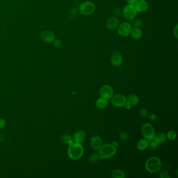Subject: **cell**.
I'll return each instance as SVG.
<instances>
[{
  "label": "cell",
  "mask_w": 178,
  "mask_h": 178,
  "mask_svg": "<svg viewBox=\"0 0 178 178\" xmlns=\"http://www.w3.org/2000/svg\"><path fill=\"white\" fill-rule=\"evenodd\" d=\"M122 13L125 19L127 20H131L135 19L137 12L133 5L128 4L123 9Z\"/></svg>",
  "instance_id": "cell-6"
},
{
  "label": "cell",
  "mask_w": 178,
  "mask_h": 178,
  "mask_svg": "<svg viewBox=\"0 0 178 178\" xmlns=\"http://www.w3.org/2000/svg\"><path fill=\"white\" fill-rule=\"evenodd\" d=\"M117 153L115 146L111 144H105L99 148V155L101 159H109L114 156Z\"/></svg>",
  "instance_id": "cell-1"
},
{
  "label": "cell",
  "mask_w": 178,
  "mask_h": 178,
  "mask_svg": "<svg viewBox=\"0 0 178 178\" xmlns=\"http://www.w3.org/2000/svg\"><path fill=\"white\" fill-rule=\"evenodd\" d=\"M119 137L121 140H123V141H125L128 139V135L127 133H125V132H121L120 133Z\"/></svg>",
  "instance_id": "cell-29"
},
{
  "label": "cell",
  "mask_w": 178,
  "mask_h": 178,
  "mask_svg": "<svg viewBox=\"0 0 178 178\" xmlns=\"http://www.w3.org/2000/svg\"><path fill=\"white\" fill-rule=\"evenodd\" d=\"M161 161L159 158L156 157H152L147 160L145 167L148 172L150 173H156L161 169Z\"/></svg>",
  "instance_id": "cell-3"
},
{
  "label": "cell",
  "mask_w": 178,
  "mask_h": 178,
  "mask_svg": "<svg viewBox=\"0 0 178 178\" xmlns=\"http://www.w3.org/2000/svg\"><path fill=\"white\" fill-rule=\"evenodd\" d=\"M119 24V20L117 17L116 16L110 17L107 22V27L109 30H114L117 28Z\"/></svg>",
  "instance_id": "cell-14"
},
{
  "label": "cell",
  "mask_w": 178,
  "mask_h": 178,
  "mask_svg": "<svg viewBox=\"0 0 178 178\" xmlns=\"http://www.w3.org/2000/svg\"><path fill=\"white\" fill-rule=\"evenodd\" d=\"M54 45L56 47L58 48H61L62 47L63 42L62 41H61L60 40H59V39H56V40H54Z\"/></svg>",
  "instance_id": "cell-27"
},
{
  "label": "cell",
  "mask_w": 178,
  "mask_h": 178,
  "mask_svg": "<svg viewBox=\"0 0 178 178\" xmlns=\"http://www.w3.org/2000/svg\"><path fill=\"white\" fill-rule=\"evenodd\" d=\"M124 107L126 109L129 110L131 108L132 105L129 102L126 101V103H125V105H124Z\"/></svg>",
  "instance_id": "cell-35"
},
{
  "label": "cell",
  "mask_w": 178,
  "mask_h": 178,
  "mask_svg": "<svg viewBox=\"0 0 178 178\" xmlns=\"http://www.w3.org/2000/svg\"><path fill=\"white\" fill-rule=\"evenodd\" d=\"M167 136L165 133L163 132H159L157 134H155L154 138L152 140L156 142L158 144V145L165 142L166 140Z\"/></svg>",
  "instance_id": "cell-16"
},
{
  "label": "cell",
  "mask_w": 178,
  "mask_h": 178,
  "mask_svg": "<svg viewBox=\"0 0 178 178\" xmlns=\"http://www.w3.org/2000/svg\"><path fill=\"white\" fill-rule=\"evenodd\" d=\"M41 40L45 42H52L55 40V35L51 31H44L40 34Z\"/></svg>",
  "instance_id": "cell-10"
},
{
  "label": "cell",
  "mask_w": 178,
  "mask_h": 178,
  "mask_svg": "<svg viewBox=\"0 0 178 178\" xmlns=\"http://www.w3.org/2000/svg\"><path fill=\"white\" fill-rule=\"evenodd\" d=\"M158 146V144L156 142H155L153 140L149 141L148 147H149V149H150V150H151V151L154 150Z\"/></svg>",
  "instance_id": "cell-26"
},
{
  "label": "cell",
  "mask_w": 178,
  "mask_h": 178,
  "mask_svg": "<svg viewBox=\"0 0 178 178\" xmlns=\"http://www.w3.org/2000/svg\"><path fill=\"white\" fill-rule=\"evenodd\" d=\"M134 6L136 10V12L143 13L147 10L148 4L147 2L145 0H138L134 5Z\"/></svg>",
  "instance_id": "cell-11"
},
{
  "label": "cell",
  "mask_w": 178,
  "mask_h": 178,
  "mask_svg": "<svg viewBox=\"0 0 178 178\" xmlns=\"http://www.w3.org/2000/svg\"><path fill=\"white\" fill-rule=\"evenodd\" d=\"M141 131L143 137L148 141L152 140L155 134L154 128L148 123H146L142 125Z\"/></svg>",
  "instance_id": "cell-5"
},
{
  "label": "cell",
  "mask_w": 178,
  "mask_h": 178,
  "mask_svg": "<svg viewBox=\"0 0 178 178\" xmlns=\"http://www.w3.org/2000/svg\"><path fill=\"white\" fill-rule=\"evenodd\" d=\"M121 13H122V12H121V9L119 8V7H116L113 11V14L116 16H117L120 15Z\"/></svg>",
  "instance_id": "cell-30"
},
{
  "label": "cell",
  "mask_w": 178,
  "mask_h": 178,
  "mask_svg": "<svg viewBox=\"0 0 178 178\" xmlns=\"http://www.w3.org/2000/svg\"><path fill=\"white\" fill-rule=\"evenodd\" d=\"M167 137L170 140H174L176 138V133L175 131H170L167 135Z\"/></svg>",
  "instance_id": "cell-25"
},
{
  "label": "cell",
  "mask_w": 178,
  "mask_h": 178,
  "mask_svg": "<svg viewBox=\"0 0 178 178\" xmlns=\"http://www.w3.org/2000/svg\"><path fill=\"white\" fill-rule=\"evenodd\" d=\"M126 99V101L129 102L132 106H135L140 101L138 97L135 94L129 95Z\"/></svg>",
  "instance_id": "cell-18"
},
{
  "label": "cell",
  "mask_w": 178,
  "mask_h": 178,
  "mask_svg": "<svg viewBox=\"0 0 178 178\" xmlns=\"http://www.w3.org/2000/svg\"><path fill=\"white\" fill-rule=\"evenodd\" d=\"M111 176L113 178H125V172L121 170H114L111 172Z\"/></svg>",
  "instance_id": "cell-22"
},
{
  "label": "cell",
  "mask_w": 178,
  "mask_h": 178,
  "mask_svg": "<svg viewBox=\"0 0 178 178\" xmlns=\"http://www.w3.org/2000/svg\"><path fill=\"white\" fill-rule=\"evenodd\" d=\"M132 26L127 22H123L119 24L117 27V32L120 36L122 37H126L129 35L131 32Z\"/></svg>",
  "instance_id": "cell-7"
},
{
  "label": "cell",
  "mask_w": 178,
  "mask_h": 178,
  "mask_svg": "<svg viewBox=\"0 0 178 178\" xmlns=\"http://www.w3.org/2000/svg\"><path fill=\"white\" fill-rule=\"evenodd\" d=\"M84 148L81 143H75L69 146L68 155L73 160H77L82 157Z\"/></svg>",
  "instance_id": "cell-2"
},
{
  "label": "cell",
  "mask_w": 178,
  "mask_h": 178,
  "mask_svg": "<svg viewBox=\"0 0 178 178\" xmlns=\"http://www.w3.org/2000/svg\"><path fill=\"white\" fill-rule=\"evenodd\" d=\"M111 63L113 66H118L122 64V56L119 52H114L113 53L111 57Z\"/></svg>",
  "instance_id": "cell-13"
},
{
  "label": "cell",
  "mask_w": 178,
  "mask_h": 178,
  "mask_svg": "<svg viewBox=\"0 0 178 178\" xmlns=\"http://www.w3.org/2000/svg\"><path fill=\"white\" fill-rule=\"evenodd\" d=\"M143 25V22L138 19H135L132 22V25L133 28H140Z\"/></svg>",
  "instance_id": "cell-24"
},
{
  "label": "cell",
  "mask_w": 178,
  "mask_h": 178,
  "mask_svg": "<svg viewBox=\"0 0 178 178\" xmlns=\"http://www.w3.org/2000/svg\"><path fill=\"white\" fill-rule=\"evenodd\" d=\"M61 138L63 143L68 145L69 146L72 145L74 143V139L70 135L67 134L62 135Z\"/></svg>",
  "instance_id": "cell-19"
},
{
  "label": "cell",
  "mask_w": 178,
  "mask_h": 178,
  "mask_svg": "<svg viewBox=\"0 0 178 178\" xmlns=\"http://www.w3.org/2000/svg\"><path fill=\"white\" fill-rule=\"evenodd\" d=\"M141 114L144 118H146L147 117L148 113H147V112L145 109H142L141 110Z\"/></svg>",
  "instance_id": "cell-31"
},
{
  "label": "cell",
  "mask_w": 178,
  "mask_h": 178,
  "mask_svg": "<svg viewBox=\"0 0 178 178\" xmlns=\"http://www.w3.org/2000/svg\"><path fill=\"white\" fill-rule=\"evenodd\" d=\"M111 144L113 145V146H115L116 147H118V146H119V145H118V143H117V142H116L115 141H111Z\"/></svg>",
  "instance_id": "cell-37"
},
{
  "label": "cell",
  "mask_w": 178,
  "mask_h": 178,
  "mask_svg": "<svg viewBox=\"0 0 178 178\" xmlns=\"http://www.w3.org/2000/svg\"><path fill=\"white\" fill-rule=\"evenodd\" d=\"M96 6L95 4L90 1L83 2L79 5L78 10L81 14L84 16H88L92 14L95 12Z\"/></svg>",
  "instance_id": "cell-4"
},
{
  "label": "cell",
  "mask_w": 178,
  "mask_h": 178,
  "mask_svg": "<svg viewBox=\"0 0 178 178\" xmlns=\"http://www.w3.org/2000/svg\"><path fill=\"white\" fill-rule=\"evenodd\" d=\"M86 133L84 130L81 129L74 133L73 138L75 143H82L84 142L86 138Z\"/></svg>",
  "instance_id": "cell-15"
},
{
  "label": "cell",
  "mask_w": 178,
  "mask_h": 178,
  "mask_svg": "<svg viewBox=\"0 0 178 178\" xmlns=\"http://www.w3.org/2000/svg\"><path fill=\"white\" fill-rule=\"evenodd\" d=\"M113 89L111 86L109 85H104L101 87L100 90V94L101 98L106 100L111 99L113 96Z\"/></svg>",
  "instance_id": "cell-8"
},
{
  "label": "cell",
  "mask_w": 178,
  "mask_h": 178,
  "mask_svg": "<svg viewBox=\"0 0 178 178\" xmlns=\"http://www.w3.org/2000/svg\"><path fill=\"white\" fill-rule=\"evenodd\" d=\"M138 1V0H126V2L128 3V4L133 5V6H134L135 4Z\"/></svg>",
  "instance_id": "cell-34"
},
{
  "label": "cell",
  "mask_w": 178,
  "mask_h": 178,
  "mask_svg": "<svg viewBox=\"0 0 178 178\" xmlns=\"http://www.w3.org/2000/svg\"><path fill=\"white\" fill-rule=\"evenodd\" d=\"M149 141L147 139H142L140 140L138 143V148L139 150H143L148 147Z\"/></svg>",
  "instance_id": "cell-21"
},
{
  "label": "cell",
  "mask_w": 178,
  "mask_h": 178,
  "mask_svg": "<svg viewBox=\"0 0 178 178\" xmlns=\"http://www.w3.org/2000/svg\"><path fill=\"white\" fill-rule=\"evenodd\" d=\"M150 118L152 121H155V120L156 119L157 117L155 114H152L150 116Z\"/></svg>",
  "instance_id": "cell-36"
},
{
  "label": "cell",
  "mask_w": 178,
  "mask_h": 178,
  "mask_svg": "<svg viewBox=\"0 0 178 178\" xmlns=\"http://www.w3.org/2000/svg\"><path fill=\"white\" fill-rule=\"evenodd\" d=\"M99 158H100V156L99 154H98L97 153H93L89 157L88 160L91 163H96L99 160Z\"/></svg>",
  "instance_id": "cell-23"
},
{
  "label": "cell",
  "mask_w": 178,
  "mask_h": 178,
  "mask_svg": "<svg viewBox=\"0 0 178 178\" xmlns=\"http://www.w3.org/2000/svg\"><path fill=\"white\" fill-rule=\"evenodd\" d=\"M107 100H106L103 98H100L99 99H97V100L96 101V107L98 109H104L107 106Z\"/></svg>",
  "instance_id": "cell-20"
},
{
  "label": "cell",
  "mask_w": 178,
  "mask_h": 178,
  "mask_svg": "<svg viewBox=\"0 0 178 178\" xmlns=\"http://www.w3.org/2000/svg\"><path fill=\"white\" fill-rule=\"evenodd\" d=\"M159 176L161 178H170V176L169 173L166 171H161L159 174Z\"/></svg>",
  "instance_id": "cell-28"
},
{
  "label": "cell",
  "mask_w": 178,
  "mask_h": 178,
  "mask_svg": "<svg viewBox=\"0 0 178 178\" xmlns=\"http://www.w3.org/2000/svg\"><path fill=\"white\" fill-rule=\"evenodd\" d=\"M173 35L176 38H178V25H176L173 28Z\"/></svg>",
  "instance_id": "cell-33"
},
{
  "label": "cell",
  "mask_w": 178,
  "mask_h": 178,
  "mask_svg": "<svg viewBox=\"0 0 178 178\" xmlns=\"http://www.w3.org/2000/svg\"><path fill=\"white\" fill-rule=\"evenodd\" d=\"M111 103L113 106L117 107H122L126 103V98L121 94H117L113 95L111 98Z\"/></svg>",
  "instance_id": "cell-9"
},
{
  "label": "cell",
  "mask_w": 178,
  "mask_h": 178,
  "mask_svg": "<svg viewBox=\"0 0 178 178\" xmlns=\"http://www.w3.org/2000/svg\"><path fill=\"white\" fill-rule=\"evenodd\" d=\"M142 32L140 28H133L131 29L130 34L131 37L135 40H138L142 37Z\"/></svg>",
  "instance_id": "cell-17"
},
{
  "label": "cell",
  "mask_w": 178,
  "mask_h": 178,
  "mask_svg": "<svg viewBox=\"0 0 178 178\" xmlns=\"http://www.w3.org/2000/svg\"><path fill=\"white\" fill-rule=\"evenodd\" d=\"M6 122L3 119H0V129H2L5 126Z\"/></svg>",
  "instance_id": "cell-32"
},
{
  "label": "cell",
  "mask_w": 178,
  "mask_h": 178,
  "mask_svg": "<svg viewBox=\"0 0 178 178\" xmlns=\"http://www.w3.org/2000/svg\"><path fill=\"white\" fill-rule=\"evenodd\" d=\"M102 145V140L98 135H95L91 138V146L94 150H98Z\"/></svg>",
  "instance_id": "cell-12"
}]
</instances>
